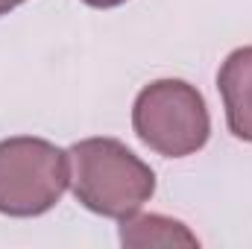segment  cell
I'll use <instances>...</instances> for the list:
<instances>
[{
	"label": "cell",
	"instance_id": "obj_2",
	"mask_svg": "<svg viewBox=\"0 0 252 249\" xmlns=\"http://www.w3.org/2000/svg\"><path fill=\"white\" fill-rule=\"evenodd\" d=\"M135 135L167 158H182L205 147L211 121L202 94L185 79L150 82L132 106Z\"/></svg>",
	"mask_w": 252,
	"mask_h": 249
},
{
	"label": "cell",
	"instance_id": "obj_3",
	"mask_svg": "<svg viewBox=\"0 0 252 249\" xmlns=\"http://www.w3.org/2000/svg\"><path fill=\"white\" fill-rule=\"evenodd\" d=\"M70 156L44 138L0 141V214L38 217L62 199Z\"/></svg>",
	"mask_w": 252,
	"mask_h": 249
},
{
	"label": "cell",
	"instance_id": "obj_5",
	"mask_svg": "<svg viewBox=\"0 0 252 249\" xmlns=\"http://www.w3.org/2000/svg\"><path fill=\"white\" fill-rule=\"evenodd\" d=\"M121 244L124 247H199L196 235H190L188 226L179 220L161 217V214H141L121 220Z\"/></svg>",
	"mask_w": 252,
	"mask_h": 249
},
{
	"label": "cell",
	"instance_id": "obj_7",
	"mask_svg": "<svg viewBox=\"0 0 252 249\" xmlns=\"http://www.w3.org/2000/svg\"><path fill=\"white\" fill-rule=\"evenodd\" d=\"M24 0H0V15H6L9 9H15V6H21Z\"/></svg>",
	"mask_w": 252,
	"mask_h": 249
},
{
	"label": "cell",
	"instance_id": "obj_6",
	"mask_svg": "<svg viewBox=\"0 0 252 249\" xmlns=\"http://www.w3.org/2000/svg\"><path fill=\"white\" fill-rule=\"evenodd\" d=\"M82 3H88V6H94V9H112V6H121L126 0H82Z\"/></svg>",
	"mask_w": 252,
	"mask_h": 249
},
{
	"label": "cell",
	"instance_id": "obj_1",
	"mask_svg": "<svg viewBox=\"0 0 252 249\" xmlns=\"http://www.w3.org/2000/svg\"><path fill=\"white\" fill-rule=\"evenodd\" d=\"M73 196L94 214L124 220L156 190V173L115 138H85L67 150Z\"/></svg>",
	"mask_w": 252,
	"mask_h": 249
},
{
	"label": "cell",
	"instance_id": "obj_4",
	"mask_svg": "<svg viewBox=\"0 0 252 249\" xmlns=\"http://www.w3.org/2000/svg\"><path fill=\"white\" fill-rule=\"evenodd\" d=\"M217 88L226 106L229 132L252 141V47L235 50L217 73Z\"/></svg>",
	"mask_w": 252,
	"mask_h": 249
}]
</instances>
